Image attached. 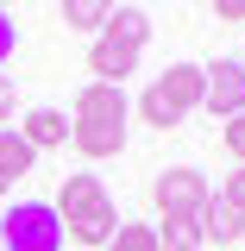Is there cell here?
<instances>
[{"instance_id":"cell-1","label":"cell","mask_w":245,"mask_h":251,"mask_svg":"<svg viewBox=\"0 0 245 251\" xmlns=\"http://www.w3.org/2000/svg\"><path fill=\"white\" fill-rule=\"evenodd\" d=\"M201 94H208V75H201V63H170L163 75H157L151 88L138 94V120L145 126H183L195 107H201Z\"/></svg>"},{"instance_id":"cell-10","label":"cell","mask_w":245,"mask_h":251,"mask_svg":"<svg viewBox=\"0 0 245 251\" xmlns=\"http://www.w3.org/2000/svg\"><path fill=\"white\" fill-rule=\"evenodd\" d=\"M201 214H157V251H201Z\"/></svg>"},{"instance_id":"cell-11","label":"cell","mask_w":245,"mask_h":251,"mask_svg":"<svg viewBox=\"0 0 245 251\" xmlns=\"http://www.w3.org/2000/svg\"><path fill=\"white\" fill-rule=\"evenodd\" d=\"M239 232H245V214H233L214 195V201L201 207V239H208V245H239Z\"/></svg>"},{"instance_id":"cell-13","label":"cell","mask_w":245,"mask_h":251,"mask_svg":"<svg viewBox=\"0 0 245 251\" xmlns=\"http://www.w3.org/2000/svg\"><path fill=\"white\" fill-rule=\"evenodd\" d=\"M31 163H38V151L26 145V132H13V126H0V176L13 182V176H26Z\"/></svg>"},{"instance_id":"cell-5","label":"cell","mask_w":245,"mask_h":251,"mask_svg":"<svg viewBox=\"0 0 245 251\" xmlns=\"http://www.w3.org/2000/svg\"><path fill=\"white\" fill-rule=\"evenodd\" d=\"M113 232H120V207H113L107 195L88 201V207H76V214H63V239H76V245L107 251V245H113Z\"/></svg>"},{"instance_id":"cell-8","label":"cell","mask_w":245,"mask_h":251,"mask_svg":"<svg viewBox=\"0 0 245 251\" xmlns=\"http://www.w3.org/2000/svg\"><path fill=\"white\" fill-rule=\"evenodd\" d=\"M126 113H132L126 88H113V82H82V88H76V113H69V120H126Z\"/></svg>"},{"instance_id":"cell-6","label":"cell","mask_w":245,"mask_h":251,"mask_svg":"<svg viewBox=\"0 0 245 251\" xmlns=\"http://www.w3.org/2000/svg\"><path fill=\"white\" fill-rule=\"evenodd\" d=\"M69 145L82 157H120L126 151V120H69Z\"/></svg>"},{"instance_id":"cell-14","label":"cell","mask_w":245,"mask_h":251,"mask_svg":"<svg viewBox=\"0 0 245 251\" xmlns=\"http://www.w3.org/2000/svg\"><path fill=\"white\" fill-rule=\"evenodd\" d=\"M101 195H107V188L94 182V176H63V188H57L51 207H57V220H63V214H76V207H88V201H101Z\"/></svg>"},{"instance_id":"cell-21","label":"cell","mask_w":245,"mask_h":251,"mask_svg":"<svg viewBox=\"0 0 245 251\" xmlns=\"http://www.w3.org/2000/svg\"><path fill=\"white\" fill-rule=\"evenodd\" d=\"M214 19H226V25H245V0H214Z\"/></svg>"},{"instance_id":"cell-12","label":"cell","mask_w":245,"mask_h":251,"mask_svg":"<svg viewBox=\"0 0 245 251\" xmlns=\"http://www.w3.org/2000/svg\"><path fill=\"white\" fill-rule=\"evenodd\" d=\"M101 31H107V38H120V44H132V50H145V38H151V19H145L138 6H113Z\"/></svg>"},{"instance_id":"cell-15","label":"cell","mask_w":245,"mask_h":251,"mask_svg":"<svg viewBox=\"0 0 245 251\" xmlns=\"http://www.w3.org/2000/svg\"><path fill=\"white\" fill-rule=\"evenodd\" d=\"M107 13H113V6H101V0H63V25L69 31H101Z\"/></svg>"},{"instance_id":"cell-4","label":"cell","mask_w":245,"mask_h":251,"mask_svg":"<svg viewBox=\"0 0 245 251\" xmlns=\"http://www.w3.org/2000/svg\"><path fill=\"white\" fill-rule=\"evenodd\" d=\"M201 75H208L201 107H208L214 120H239V113H245V69H239V57H214V63H201Z\"/></svg>"},{"instance_id":"cell-9","label":"cell","mask_w":245,"mask_h":251,"mask_svg":"<svg viewBox=\"0 0 245 251\" xmlns=\"http://www.w3.org/2000/svg\"><path fill=\"white\" fill-rule=\"evenodd\" d=\"M19 132H26V145H31V151H51V145H69V113H57V107H31Z\"/></svg>"},{"instance_id":"cell-23","label":"cell","mask_w":245,"mask_h":251,"mask_svg":"<svg viewBox=\"0 0 245 251\" xmlns=\"http://www.w3.org/2000/svg\"><path fill=\"white\" fill-rule=\"evenodd\" d=\"M239 69H245V50H239Z\"/></svg>"},{"instance_id":"cell-2","label":"cell","mask_w":245,"mask_h":251,"mask_svg":"<svg viewBox=\"0 0 245 251\" xmlns=\"http://www.w3.org/2000/svg\"><path fill=\"white\" fill-rule=\"evenodd\" d=\"M0 251H63V220L51 201H13L0 214Z\"/></svg>"},{"instance_id":"cell-19","label":"cell","mask_w":245,"mask_h":251,"mask_svg":"<svg viewBox=\"0 0 245 251\" xmlns=\"http://www.w3.org/2000/svg\"><path fill=\"white\" fill-rule=\"evenodd\" d=\"M13 107H19V82H13V75H0V126L13 120Z\"/></svg>"},{"instance_id":"cell-7","label":"cell","mask_w":245,"mask_h":251,"mask_svg":"<svg viewBox=\"0 0 245 251\" xmlns=\"http://www.w3.org/2000/svg\"><path fill=\"white\" fill-rule=\"evenodd\" d=\"M88 69H94V82H113V88H126V75L138 69V50L101 31V38H94V50H88Z\"/></svg>"},{"instance_id":"cell-17","label":"cell","mask_w":245,"mask_h":251,"mask_svg":"<svg viewBox=\"0 0 245 251\" xmlns=\"http://www.w3.org/2000/svg\"><path fill=\"white\" fill-rule=\"evenodd\" d=\"M220 201H226L233 214H245V163L233 170V176H220Z\"/></svg>"},{"instance_id":"cell-16","label":"cell","mask_w":245,"mask_h":251,"mask_svg":"<svg viewBox=\"0 0 245 251\" xmlns=\"http://www.w3.org/2000/svg\"><path fill=\"white\" fill-rule=\"evenodd\" d=\"M107 251H157V226H138V220H120L113 245Z\"/></svg>"},{"instance_id":"cell-22","label":"cell","mask_w":245,"mask_h":251,"mask_svg":"<svg viewBox=\"0 0 245 251\" xmlns=\"http://www.w3.org/2000/svg\"><path fill=\"white\" fill-rule=\"evenodd\" d=\"M6 188H13V182H6V176H0V201H6Z\"/></svg>"},{"instance_id":"cell-3","label":"cell","mask_w":245,"mask_h":251,"mask_svg":"<svg viewBox=\"0 0 245 251\" xmlns=\"http://www.w3.org/2000/svg\"><path fill=\"white\" fill-rule=\"evenodd\" d=\"M151 201H157V214H201V207L214 201V188H208L201 170L176 163V170H163V176L151 182Z\"/></svg>"},{"instance_id":"cell-18","label":"cell","mask_w":245,"mask_h":251,"mask_svg":"<svg viewBox=\"0 0 245 251\" xmlns=\"http://www.w3.org/2000/svg\"><path fill=\"white\" fill-rule=\"evenodd\" d=\"M13 50H19V25H13V13L0 6V69L13 63Z\"/></svg>"},{"instance_id":"cell-20","label":"cell","mask_w":245,"mask_h":251,"mask_svg":"<svg viewBox=\"0 0 245 251\" xmlns=\"http://www.w3.org/2000/svg\"><path fill=\"white\" fill-rule=\"evenodd\" d=\"M226 151L245 163V113H239V120H226Z\"/></svg>"}]
</instances>
